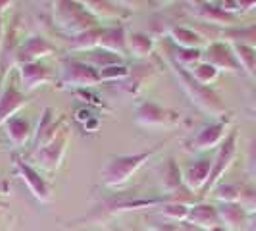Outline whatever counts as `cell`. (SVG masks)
Instances as JSON below:
<instances>
[{"label": "cell", "mask_w": 256, "mask_h": 231, "mask_svg": "<svg viewBox=\"0 0 256 231\" xmlns=\"http://www.w3.org/2000/svg\"><path fill=\"white\" fill-rule=\"evenodd\" d=\"M98 128V122H96V120H94V118H90L89 122H87V124H85V129H96Z\"/></svg>", "instance_id": "cell-38"}, {"label": "cell", "mask_w": 256, "mask_h": 231, "mask_svg": "<svg viewBox=\"0 0 256 231\" xmlns=\"http://www.w3.org/2000/svg\"><path fill=\"white\" fill-rule=\"evenodd\" d=\"M83 62L92 66V68L98 70V72H102V70L110 68V66L122 64V56L112 54V52H108V50H102V48H96V50H92V52H87Z\"/></svg>", "instance_id": "cell-27"}, {"label": "cell", "mask_w": 256, "mask_h": 231, "mask_svg": "<svg viewBox=\"0 0 256 231\" xmlns=\"http://www.w3.org/2000/svg\"><path fill=\"white\" fill-rule=\"evenodd\" d=\"M228 120H222V122H216V124H210L206 126L204 129L198 131V135L192 139V141L187 142V150L189 152H206V150H212L228 139Z\"/></svg>", "instance_id": "cell-9"}, {"label": "cell", "mask_w": 256, "mask_h": 231, "mask_svg": "<svg viewBox=\"0 0 256 231\" xmlns=\"http://www.w3.org/2000/svg\"><path fill=\"white\" fill-rule=\"evenodd\" d=\"M68 142H70V129L66 128L50 144H46L44 148H38V150H33V162L35 166L44 170V172H56L60 164H62V158L66 154V148H68Z\"/></svg>", "instance_id": "cell-7"}, {"label": "cell", "mask_w": 256, "mask_h": 231, "mask_svg": "<svg viewBox=\"0 0 256 231\" xmlns=\"http://www.w3.org/2000/svg\"><path fill=\"white\" fill-rule=\"evenodd\" d=\"M218 216L226 231H241L246 226V210L241 204H220Z\"/></svg>", "instance_id": "cell-21"}, {"label": "cell", "mask_w": 256, "mask_h": 231, "mask_svg": "<svg viewBox=\"0 0 256 231\" xmlns=\"http://www.w3.org/2000/svg\"><path fill=\"white\" fill-rule=\"evenodd\" d=\"M160 187L166 192V196L180 192L185 183H183V172L178 166V162L174 158H170L164 162V166L160 168Z\"/></svg>", "instance_id": "cell-20"}, {"label": "cell", "mask_w": 256, "mask_h": 231, "mask_svg": "<svg viewBox=\"0 0 256 231\" xmlns=\"http://www.w3.org/2000/svg\"><path fill=\"white\" fill-rule=\"evenodd\" d=\"M131 76V70L128 66L118 64V66H110L100 72V79L102 81H122V79H128Z\"/></svg>", "instance_id": "cell-34"}, {"label": "cell", "mask_w": 256, "mask_h": 231, "mask_svg": "<svg viewBox=\"0 0 256 231\" xmlns=\"http://www.w3.org/2000/svg\"><path fill=\"white\" fill-rule=\"evenodd\" d=\"M189 8L191 14L204 22L206 26H231L233 24V16L228 12H224L220 6H214V4H208V2H191Z\"/></svg>", "instance_id": "cell-18"}, {"label": "cell", "mask_w": 256, "mask_h": 231, "mask_svg": "<svg viewBox=\"0 0 256 231\" xmlns=\"http://www.w3.org/2000/svg\"><path fill=\"white\" fill-rule=\"evenodd\" d=\"M54 24L64 35H68V38L98 27L96 20L87 12L83 2H70V0L54 2Z\"/></svg>", "instance_id": "cell-3"}, {"label": "cell", "mask_w": 256, "mask_h": 231, "mask_svg": "<svg viewBox=\"0 0 256 231\" xmlns=\"http://www.w3.org/2000/svg\"><path fill=\"white\" fill-rule=\"evenodd\" d=\"M168 35H170L172 42L178 48H198L200 50V46L204 42V37L200 33H196V31H192V29L183 26H172Z\"/></svg>", "instance_id": "cell-25"}, {"label": "cell", "mask_w": 256, "mask_h": 231, "mask_svg": "<svg viewBox=\"0 0 256 231\" xmlns=\"http://www.w3.org/2000/svg\"><path fill=\"white\" fill-rule=\"evenodd\" d=\"M102 31L100 27H94V29H89L85 33H79L76 37L68 38V46L70 50L76 52H92L100 46V38H102Z\"/></svg>", "instance_id": "cell-24"}, {"label": "cell", "mask_w": 256, "mask_h": 231, "mask_svg": "<svg viewBox=\"0 0 256 231\" xmlns=\"http://www.w3.org/2000/svg\"><path fill=\"white\" fill-rule=\"evenodd\" d=\"M54 54V46L46 40L44 37H29L24 42L18 46V52H16V64L18 66H27V64H37L40 58H46V56H52Z\"/></svg>", "instance_id": "cell-13"}, {"label": "cell", "mask_w": 256, "mask_h": 231, "mask_svg": "<svg viewBox=\"0 0 256 231\" xmlns=\"http://www.w3.org/2000/svg\"><path fill=\"white\" fill-rule=\"evenodd\" d=\"M27 104V94H24L12 83L6 85L0 92V126H4L8 120H12L14 114H18Z\"/></svg>", "instance_id": "cell-16"}, {"label": "cell", "mask_w": 256, "mask_h": 231, "mask_svg": "<svg viewBox=\"0 0 256 231\" xmlns=\"http://www.w3.org/2000/svg\"><path fill=\"white\" fill-rule=\"evenodd\" d=\"M233 52H235V58H237V62H239V66H241V70H243L244 74L256 76V48L235 44Z\"/></svg>", "instance_id": "cell-29"}, {"label": "cell", "mask_w": 256, "mask_h": 231, "mask_svg": "<svg viewBox=\"0 0 256 231\" xmlns=\"http://www.w3.org/2000/svg\"><path fill=\"white\" fill-rule=\"evenodd\" d=\"M64 124V118H56V112L52 108H46L40 116V120H38L37 129L33 131V150L44 148L46 144H50L66 129Z\"/></svg>", "instance_id": "cell-10"}, {"label": "cell", "mask_w": 256, "mask_h": 231, "mask_svg": "<svg viewBox=\"0 0 256 231\" xmlns=\"http://www.w3.org/2000/svg\"><path fill=\"white\" fill-rule=\"evenodd\" d=\"M0 194H8V183L0 181Z\"/></svg>", "instance_id": "cell-39"}, {"label": "cell", "mask_w": 256, "mask_h": 231, "mask_svg": "<svg viewBox=\"0 0 256 231\" xmlns=\"http://www.w3.org/2000/svg\"><path fill=\"white\" fill-rule=\"evenodd\" d=\"M202 54L204 52L198 50V48H178V54H174L172 60L178 66H181L183 70L191 72L194 66L202 62Z\"/></svg>", "instance_id": "cell-30"}, {"label": "cell", "mask_w": 256, "mask_h": 231, "mask_svg": "<svg viewBox=\"0 0 256 231\" xmlns=\"http://www.w3.org/2000/svg\"><path fill=\"white\" fill-rule=\"evenodd\" d=\"M154 42L152 38L144 33H129L128 35V50L131 52V56L144 60L152 54Z\"/></svg>", "instance_id": "cell-26"}, {"label": "cell", "mask_w": 256, "mask_h": 231, "mask_svg": "<svg viewBox=\"0 0 256 231\" xmlns=\"http://www.w3.org/2000/svg\"><path fill=\"white\" fill-rule=\"evenodd\" d=\"M187 224L200 231H212L222 228L218 208L212 204H206V202H198V204L191 206V214H189Z\"/></svg>", "instance_id": "cell-15"}, {"label": "cell", "mask_w": 256, "mask_h": 231, "mask_svg": "<svg viewBox=\"0 0 256 231\" xmlns=\"http://www.w3.org/2000/svg\"><path fill=\"white\" fill-rule=\"evenodd\" d=\"M164 142L154 146L152 150H144L139 154H124V156H112L102 168V181L106 187L110 189H120L126 185L137 170H141L156 152H160Z\"/></svg>", "instance_id": "cell-1"}, {"label": "cell", "mask_w": 256, "mask_h": 231, "mask_svg": "<svg viewBox=\"0 0 256 231\" xmlns=\"http://www.w3.org/2000/svg\"><path fill=\"white\" fill-rule=\"evenodd\" d=\"M212 231H226L224 228H218V230H212Z\"/></svg>", "instance_id": "cell-43"}, {"label": "cell", "mask_w": 256, "mask_h": 231, "mask_svg": "<svg viewBox=\"0 0 256 231\" xmlns=\"http://www.w3.org/2000/svg\"><path fill=\"white\" fill-rule=\"evenodd\" d=\"M180 114L156 102H141L135 110V124L148 129H166L178 126Z\"/></svg>", "instance_id": "cell-6"}, {"label": "cell", "mask_w": 256, "mask_h": 231, "mask_svg": "<svg viewBox=\"0 0 256 231\" xmlns=\"http://www.w3.org/2000/svg\"><path fill=\"white\" fill-rule=\"evenodd\" d=\"M228 40L235 44H241V46H250V48H256V27H250V29H231L226 33Z\"/></svg>", "instance_id": "cell-32"}, {"label": "cell", "mask_w": 256, "mask_h": 231, "mask_svg": "<svg viewBox=\"0 0 256 231\" xmlns=\"http://www.w3.org/2000/svg\"><path fill=\"white\" fill-rule=\"evenodd\" d=\"M83 6L96 22H122L131 16L126 8H120V4H114V2L90 0V2H83Z\"/></svg>", "instance_id": "cell-19"}, {"label": "cell", "mask_w": 256, "mask_h": 231, "mask_svg": "<svg viewBox=\"0 0 256 231\" xmlns=\"http://www.w3.org/2000/svg\"><path fill=\"white\" fill-rule=\"evenodd\" d=\"M4 31H2V18H0V46H2V42H4Z\"/></svg>", "instance_id": "cell-41"}, {"label": "cell", "mask_w": 256, "mask_h": 231, "mask_svg": "<svg viewBox=\"0 0 256 231\" xmlns=\"http://www.w3.org/2000/svg\"><path fill=\"white\" fill-rule=\"evenodd\" d=\"M248 172L256 176V144L254 148H252V152H250V160H248Z\"/></svg>", "instance_id": "cell-35"}, {"label": "cell", "mask_w": 256, "mask_h": 231, "mask_svg": "<svg viewBox=\"0 0 256 231\" xmlns=\"http://www.w3.org/2000/svg\"><path fill=\"white\" fill-rule=\"evenodd\" d=\"M210 174H212V160H196L192 162L191 166L185 170L183 174V183H185V189H189L191 192L194 191H204L208 180H210Z\"/></svg>", "instance_id": "cell-17"}, {"label": "cell", "mask_w": 256, "mask_h": 231, "mask_svg": "<svg viewBox=\"0 0 256 231\" xmlns=\"http://www.w3.org/2000/svg\"><path fill=\"white\" fill-rule=\"evenodd\" d=\"M252 106H254V110H256V89L252 90Z\"/></svg>", "instance_id": "cell-42"}, {"label": "cell", "mask_w": 256, "mask_h": 231, "mask_svg": "<svg viewBox=\"0 0 256 231\" xmlns=\"http://www.w3.org/2000/svg\"><path fill=\"white\" fill-rule=\"evenodd\" d=\"M98 48L112 52V54H118V56H122L124 52H128V33H126V29L122 26L104 29Z\"/></svg>", "instance_id": "cell-22"}, {"label": "cell", "mask_w": 256, "mask_h": 231, "mask_svg": "<svg viewBox=\"0 0 256 231\" xmlns=\"http://www.w3.org/2000/svg\"><path fill=\"white\" fill-rule=\"evenodd\" d=\"M246 231H256V212H252L246 220Z\"/></svg>", "instance_id": "cell-36"}, {"label": "cell", "mask_w": 256, "mask_h": 231, "mask_svg": "<svg viewBox=\"0 0 256 231\" xmlns=\"http://www.w3.org/2000/svg\"><path fill=\"white\" fill-rule=\"evenodd\" d=\"M235 156H237V133H231V135H228V139L220 144L218 154H216V158L212 162V174H210V180H208V185H206L204 189V194L212 192L218 187L220 180L224 178V174L231 168Z\"/></svg>", "instance_id": "cell-8"}, {"label": "cell", "mask_w": 256, "mask_h": 231, "mask_svg": "<svg viewBox=\"0 0 256 231\" xmlns=\"http://www.w3.org/2000/svg\"><path fill=\"white\" fill-rule=\"evenodd\" d=\"M170 66H172L174 74L178 77V81H180L181 89L185 90V94L191 98V102L194 104V106H198L204 114L214 116V118L226 116L228 108H226V104L222 102V98H220L214 90L210 89V87L200 85L198 81H194L191 74H189L187 70H183L181 66L176 64L174 60H170Z\"/></svg>", "instance_id": "cell-2"}, {"label": "cell", "mask_w": 256, "mask_h": 231, "mask_svg": "<svg viewBox=\"0 0 256 231\" xmlns=\"http://www.w3.org/2000/svg\"><path fill=\"white\" fill-rule=\"evenodd\" d=\"M100 72L94 70L92 66L85 64L83 60H70L64 66V76H62V85L68 89L85 90L90 87L100 85Z\"/></svg>", "instance_id": "cell-5"}, {"label": "cell", "mask_w": 256, "mask_h": 231, "mask_svg": "<svg viewBox=\"0 0 256 231\" xmlns=\"http://www.w3.org/2000/svg\"><path fill=\"white\" fill-rule=\"evenodd\" d=\"M14 162H16V170H18V174H20V178L24 180V183L27 185L29 192L37 198L38 202H42V204L50 202L52 189H50V185H48V181L44 180L35 168L29 166L27 162H24L22 158H16Z\"/></svg>", "instance_id": "cell-11"}, {"label": "cell", "mask_w": 256, "mask_h": 231, "mask_svg": "<svg viewBox=\"0 0 256 231\" xmlns=\"http://www.w3.org/2000/svg\"><path fill=\"white\" fill-rule=\"evenodd\" d=\"M160 214L166 222L172 224H187L189 214H191V204L183 202H164L160 208Z\"/></svg>", "instance_id": "cell-28"}, {"label": "cell", "mask_w": 256, "mask_h": 231, "mask_svg": "<svg viewBox=\"0 0 256 231\" xmlns=\"http://www.w3.org/2000/svg\"><path fill=\"white\" fill-rule=\"evenodd\" d=\"M90 118H92V116H90V112H87V110H81V112H79V122H85V124H87Z\"/></svg>", "instance_id": "cell-37"}, {"label": "cell", "mask_w": 256, "mask_h": 231, "mask_svg": "<svg viewBox=\"0 0 256 231\" xmlns=\"http://www.w3.org/2000/svg\"><path fill=\"white\" fill-rule=\"evenodd\" d=\"M4 126H6L8 139H10L14 146H18V148L27 146V142L33 139V129H31V126L27 124L24 118L14 116L12 120H8Z\"/></svg>", "instance_id": "cell-23"}, {"label": "cell", "mask_w": 256, "mask_h": 231, "mask_svg": "<svg viewBox=\"0 0 256 231\" xmlns=\"http://www.w3.org/2000/svg\"><path fill=\"white\" fill-rule=\"evenodd\" d=\"M166 202L164 198H142V196H133L131 192H122V194H114L108 200H104L102 204L96 206V212L92 220H104L118 216L122 212H131V210H141V208H148V206H162Z\"/></svg>", "instance_id": "cell-4"}, {"label": "cell", "mask_w": 256, "mask_h": 231, "mask_svg": "<svg viewBox=\"0 0 256 231\" xmlns=\"http://www.w3.org/2000/svg\"><path fill=\"white\" fill-rule=\"evenodd\" d=\"M52 81V72L50 68L42 66L40 62L37 64H27V66H20V87H22V92L27 94V92H33L37 90L38 87L46 85Z\"/></svg>", "instance_id": "cell-14"}, {"label": "cell", "mask_w": 256, "mask_h": 231, "mask_svg": "<svg viewBox=\"0 0 256 231\" xmlns=\"http://www.w3.org/2000/svg\"><path fill=\"white\" fill-rule=\"evenodd\" d=\"M192 76V79L194 81H198L200 85H204V87H208V85H212L216 79H218L220 72L214 68V66L206 64V62H200V64H196L194 68H192L191 72H189Z\"/></svg>", "instance_id": "cell-31"}, {"label": "cell", "mask_w": 256, "mask_h": 231, "mask_svg": "<svg viewBox=\"0 0 256 231\" xmlns=\"http://www.w3.org/2000/svg\"><path fill=\"white\" fill-rule=\"evenodd\" d=\"M12 4H14V2H10V0H8V2H0V14L6 12V10H8L6 6H12Z\"/></svg>", "instance_id": "cell-40"}, {"label": "cell", "mask_w": 256, "mask_h": 231, "mask_svg": "<svg viewBox=\"0 0 256 231\" xmlns=\"http://www.w3.org/2000/svg\"><path fill=\"white\" fill-rule=\"evenodd\" d=\"M202 62L214 66L218 72H230V74H241V66L235 58L233 46L226 42H214L210 44L202 54Z\"/></svg>", "instance_id": "cell-12"}, {"label": "cell", "mask_w": 256, "mask_h": 231, "mask_svg": "<svg viewBox=\"0 0 256 231\" xmlns=\"http://www.w3.org/2000/svg\"><path fill=\"white\" fill-rule=\"evenodd\" d=\"M212 192L222 204H239L243 191L237 185H218Z\"/></svg>", "instance_id": "cell-33"}]
</instances>
